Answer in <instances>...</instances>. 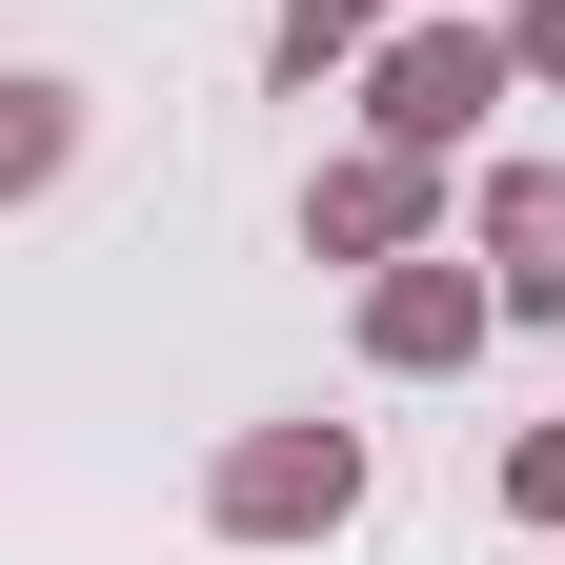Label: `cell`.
<instances>
[{"instance_id":"cell-1","label":"cell","mask_w":565,"mask_h":565,"mask_svg":"<svg viewBox=\"0 0 565 565\" xmlns=\"http://www.w3.org/2000/svg\"><path fill=\"white\" fill-rule=\"evenodd\" d=\"M343 505H364V445H343V424H243V445L202 465V525L223 545H323Z\"/></svg>"},{"instance_id":"cell-2","label":"cell","mask_w":565,"mask_h":565,"mask_svg":"<svg viewBox=\"0 0 565 565\" xmlns=\"http://www.w3.org/2000/svg\"><path fill=\"white\" fill-rule=\"evenodd\" d=\"M525 82V41H484V21H424V41H364V121L384 141H424V162H445V141L484 121V102H505Z\"/></svg>"},{"instance_id":"cell-3","label":"cell","mask_w":565,"mask_h":565,"mask_svg":"<svg viewBox=\"0 0 565 565\" xmlns=\"http://www.w3.org/2000/svg\"><path fill=\"white\" fill-rule=\"evenodd\" d=\"M424 223H445V162H424V141H364V162L303 182V243L323 263H424Z\"/></svg>"},{"instance_id":"cell-4","label":"cell","mask_w":565,"mask_h":565,"mask_svg":"<svg viewBox=\"0 0 565 565\" xmlns=\"http://www.w3.org/2000/svg\"><path fill=\"white\" fill-rule=\"evenodd\" d=\"M484 303H505V263H384L364 282V364H465V343H484Z\"/></svg>"},{"instance_id":"cell-5","label":"cell","mask_w":565,"mask_h":565,"mask_svg":"<svg viewBox=\"0 0 565 565\" xmlns=\"http://www.w3.org/2000/svg\"><path fill=\"white\" fill-rule=\"evenodd\" d=\"M484 263H505V323H565V162H484Z\"/></svg>"},{"instance_id":"cell-6","label":"cell","mask_w":565,"mask_h":565,"mask_svg":"<svg viewBox=\"0 0 565 565\" xmlns=\"http://www.w3.org/2000/svg\"><path fill=\"white\" fill-rule=\"evenodd\" d=\"M384 0H282V82H323V61H364Z\"/></svg>"},{"instance_id":"cell-7","label":"cell","mask_w":565,"mask_h":565,"mask_svg":"<svg viewBox=\"0 0 565 565\" xmlns=\"http://www.w3.org/2000/svg\"><path fill=\"white\" fill-rule=\"evenodd\" d=\"M61 141H82V102H61V82H21V121H0V182H61Z\"/></svg>"},{"instance_id":"cell-8","label":"cell","mask_w":565,"mask_h":565,"mask_svg":"<svg viewBox=\"0 0 565 565\" xmlns=\"http://www.w3.org/2000/svg\"><path fill=\"white\" fill-rule=\"evenodd\" d=\"M505 505H525V525H565V424H525V445H505Z\"/></svg>"},{"instance_id":"cell-9","label":"cell","mask_w":565,"mask_h":565,"mask_svg":"<svg viewBox=\"0 0 565 565\" xmlns=\"http://www.w3.org/2000/svg\"><path fill=\"white\" fill-rule=\"evenodd\" d=\"M505 41H525V82H565V0H525V21H505Z\"/></svg>"}]
</instances>
